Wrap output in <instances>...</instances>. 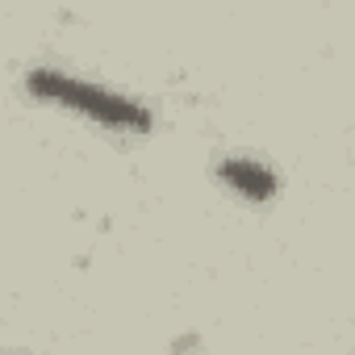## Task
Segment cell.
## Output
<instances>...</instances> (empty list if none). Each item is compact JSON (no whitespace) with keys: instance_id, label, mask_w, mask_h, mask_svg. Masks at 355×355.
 I'll use <instances>...</instances> for the list:
<instances>
[{"instance_id":"1","label":"cell","mask_w":355,"mask_h":355,"mask_svg":"<svg viewBox=\"0 0 355 355\" xmlns=\"http://www.w3.org/2000/svg\"><path fill=\"white\" fill-rule=\"evenodd\" d=\"M26 88L67 113H80L105 130H125V134H146L150 130V109L121 96V92H109L101 84H88V80H76L67 71H51V67H38L26 76Z\"/></svg>"},{"instance_id":"2","label":"cell","mask_w":355,"mask_h":355,"mask_svg":"<svg viewBox=\"0 0 355 355\" xmlns=\"http://www.w3.org/2000/svg\"><path fill=\"white\" fill-rule=\"evenodd\" d=\"M218 175H222V180H226L239 197H247V201H268V197H276V175H272V167H263V163H255V159H222Z\"/></svg>"}]
</instances>
